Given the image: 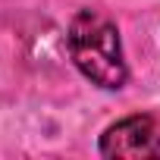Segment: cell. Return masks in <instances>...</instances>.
I'll return each mask as SVG.
<instances>
[{
  "mask_svg": "<svg viewBox=\"0 0 160 160\" xmlns=\"http://www.w3.org/2000/svg\"><path fill=\"white\" fill-rule=\"evenodd\" d=\"M69 57L75 69L82 72L91 85L119 91L129 78L126 60H122V44H119V28L110 16L98 10H78L69 22Z\"/></svg>",
  "mask_w": 160,
  "mask_h": 160,
  "instance_id": "1",
  "label": "cell"
},
{
  "mask_svg": "<svg viewBox=\"0 0 160 160\" xmlns=\"http://www.w3.org/2000/svg\"><path fill=\"white\" fill-rule=\"evenodd\" d=\"M101 157L107 160H157L160 157V119L151 113H132L101 135Z\"/></svg>",
  "mask_w": 160,
  "mask_h": 160,
  "instance_id": "2",
  "label": "cell"
}]
</instances>
